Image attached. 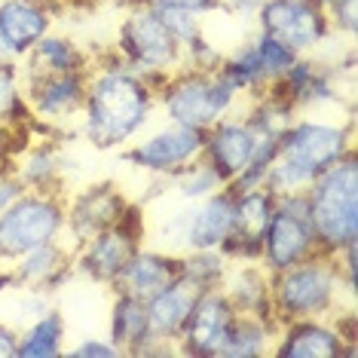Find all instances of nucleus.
<instances>
[{"label": "nucleus", "instance_id": "f257e3e1", "mask_svg": "<svg viewBox=\"0 0 358 358\" xmlns=\"http://www.w3.org/2000/svg\"><path fill=\"white\" fill-rule=\"evenodd\" d=\"M157 86L108 50L92 55L77 132L92 150H123L157 117Z\"/></svg>", "mask_w": 358, "mask_h": 358}, {"label": "nucleus", "instance_id": "f03ea898", "mask_svg": "<svg viewBox=\"0 0 358 358\" xmlns=\"http://www.w3.org/2000/svg\"><path fill=\"white\" fill-rule=\"evenodd\" d=\"M355 153V123L346 117H324V113H297L294 123L282 132L275 159L266 169L264 187L273 196L303 193L313 178L324 169Z\"/></svg>", "mask_w": 358, "mask_h": 358}, {"label": "nucleus", "instance_id": "7ed1b4c3", "mask_svg": "<svg viewBox=\"0 0 358 358\" xmlns=\"http://www.w3.org/2000/svg\"><path fill=\"white\" fill-rule=\"evenodd\" d=\"M352 297L355 275L328 251H315L288 270L273 273V319L279 324L334 315L343 309V300L352 303Z\"/></svg>", "mask_w": 358, "mask_h": 358}, {"label": "nucleus", "instance_id": "20e7f679", "mask_svg": "<svg viewBox=\"0 0 358 358\" xmlns=\"http://www.w3.org/2000/svg\"><path fill=\"white\" fill-rule=\"evenodd\" d=\"M303 196L322 251L340 255L358 245V150L313 178Z\"/></svg>", "mask_w": 358, "mask_h": 358}, {"label": "nucleus", "instance_id": "39448f33", "mask_svg": "<svg viewBox=\"0 0 358 358\" xmlns=\"http://www.w3.org/2000/svg\"><path fill=\"white\" fill-rule=\"evenodd\" d=\"M242 95L221 71L181 68L157 86V108L169 123L206 132L227 113L242 108Z\"/></svg>", "mask_w": 358, "mask_h": 358}, {"label": "nucleus", "instance_id": "423d86ee", "mask_svg": "<svg viewBox=\"0 0 358 358\" xmlns=\"http://www.w3.org/2000/svg\"><path fill=\"white\" fill-rule=\"evenodd\" d=\"M117 59L159 86L166 77L184 68V50L162 25V19L148 0H123V19L113 43Z\"/></svg>", "mask_w": 358, "mask_h": 358}, {"label": "nucleus", "instance_id": "0eeeda50", "mask_svg": "<svg viewBox=\"0 0 358 358\" xmlns=\"http://www.w3.org/2000/svg\"><path fill=\"white\" fill-rule=\"evenodd\" d=\"M64 190H25L0 215V266H13L28 251L64 239Z\"/></svg>", "mask_w": 358, "mask_h": 358}, {"label": "nucleus", "instance_id": "6e6552de", "mask_svg": "<svg viewBox=\"0 0 358 358\" xmlns=\"http://www.w3.org/2000/svg\"><path fill=\"white\" fill-rule=\"evenodd\" d=\"M202 144L206 132L166 120L159 126L150 123L129 148L120 150V159L153 181H169L175 172L202 157Z\"/></svg>", "mask_w": 358, "mask_h": 358}, {"label": "nucleus", "instance_id": "1a4fd4ad", "mask_svg": "<svg viewBox=\"0 0 358 358\" xmlns=\"http://www.w3.org/2000/svg\"><path fill=\"white\" fill-rule=\"evenodd\" d=\"M141 245H144V211L135 202L120 224L74 245V273L89 279L92 285L113 288L123 266L129 264V257Z\"/></svg>", "mask_w": 358, "mask_h": 358}, {"label": "nucleus", "instance_id": "9d476101", "mask_svg": "<svg viewBox=\"0 0 358 358\" xmlns=\"http://www.w3.org/2000/svg\"><path fill=\"white\" fill-rule=\"evenodd\" d=\"M319 239H315V227L309 217V206L303 193H285L275 196V208L270 215V224L260 239V264L270 273H282L288 266L306 260L315 255Z\"/></svg>", "mask_w": 358, "mask_h": 358}, {"label": "nucleus", "instance_id": "9b49d317", "mask_svg": "<svg viewBox=\"0 0 358 358\" xmlns=\"http://www.w3.org/2000/svg\"><path fill=\"white\" fill-rule=\"evenodd\" d=\"M275 358H358L355 313L340 309L322 319H297L279 324Z\"/></svg>", "mask_w": 358, "mask_h": 358}, {"label": "nucleus", "instance_id": "f8f14e48", "mask_svg": "<svg viewBox=\"0 0 358 358\" xmlns=\"http://www.w3.org/2000/svg\"><path fill=\"white\" fill-rule=\"evenodd\" d=\"M255 28L282 40L297 55H313L334 37L331 22L313 0H264L251 15Z\"/></svg>", "mask_w": 358, "mask_h": 358}, {"label": "nucleus", "instance_id": "ddd939ff", "mask_svg": "<svg viewBox=\"0 0 358 358\" xmlns=\"http://www.w3.org/2000/svg\"><path fill=\"white\" fill-rule=\"evenodd\" d=\"M86 80L89 71L25 77V101L31 110V123L43 126V132L55 135H62L68 126H77L86 101Z\"/></svg>", "mask_w": 358, "mask_h": 358}, {"label": "nucleus", "instance_id": "4468645a", "mask_svg": "<svg viewBox=\"0 0 358 358\" xmlns=\"http://www.w3.org/2000/svg\"><path fill=\"white\" fill-rule=\"evenodd\" d=\"M132 206L135 202L129 199V193L117 181H92V184L80 187L64 202V211H68L64 239L71 245H80V242L92 239L95 233L120 224Z\"/></svg>", "mask_w": 358, "mask_h": 358}, {"label": "nucleus", "instance_id": "2eb2a0df", "mask_svg": "<svg viewBox=\"0 0 358 358\" xmlns=\"http://www.w3.org/2000/svg\"><path fill=\"white\" fill-rule=\"evenodd\" d=\"M285 95L300 113H324L349 108V92H343L337 64H324L313 55H300L288 68V74L270 86Z\"/></svg>", "mask_w": 358, "mask_h": 358}, {"label": "nucleus", "instance_id": "dca6fc26", "mask_svg": "<svg viewBox=\"0 0 358 358\" xmlns=\"http://www.w3.org/2000/svg\"><path fill=\"white\" fill-rule=\"evenodd\" d=\"M236 315L239 313L221 288H206L196 297L190 319L178 337V355L221 358V349L233 331Z\"/></svg>", "mask_w": 358, "mask_h": 358}, {"label": "nucleus", "instance_id": "f3484780", "mask_svg": "<svg viewBox=\"0 0 358 358\" xmlns=\"http://www.w3.org/2000/svg\"><path fill=\"white\" fill-rule=\"evenodd\" d=\"M199 294H202L199 285L178 273L169 285H162L157 294L148 297L150 346L141 355H178V337H181Z\"/></svg>", "mask_w": 358, "mask_h": 358}, {"label": "nucleus", "instance_id": "a211bd4d", "mask_svg": "<svg viewBox=\"0 0 358 358\" xmlns=\"http://www.w3.org/2000/svg\"><path fill=\"white\" fill-rule=\"evenodd\" d=\"M260 138L245 120V113L233 110L224 120H217L211 129H206V144H202V157L217 169V175L233 187L242 175L251 169V162L257 157Z\"/></svg>", "mask_w": 358, "mask_h": 358}, {"label": "nucleus", "instance_id": "6ab92c4d", "mask_svg": "<svg viewBox=\"0 0 358 358\" xmlns=\"http://www.w3.org/2000/svg\"><path fill=\"white\" fill-rule=\"evenodd\" d=\"M62 10L50 0H0V37L15 62H22L50 31Z\"/></svg>", "mask_w": 358, "mask_h": 358}, {"label": "nucleus", "instance_id": "aec40b11", "mask_svg": "<svg viewBox=\"0 0 358 358\" xmlns=\"http://www.w3.org/2000/svg\"><path fill=\"white\" fill-rule=\"evenodd\" d=\"M273 208L275 196L266 187L233 190V236L224 248L230 260H260V239H264Z\"/></svg>", "mask_w": 358, "mask_h": 358}, {"label": "nucleus", "instance_id": "412c9836", "mask_svg": "<svg viewBox=\"0 0 358 358\" xmlns=\"http://www.w3.org/2000/svg\"><path fill=\"white\" fill-rule=\"evenodd\" d=\"M15 288L25 291H43V294H52L59 291L64 282L74 279V245L68 239H55L46 242L28 255H22L15 264L10 266Z\"/></svg>", "mask_w": 358, "mask_h": 358}, {"label": "nucleus", "instance_id": "4be33fe9", "mask_svg": "<svg viewBox=\"0 0 358 358\" xmlns=\"http://www.w3.org/2000/svg\"><path fill=\"white\" fill-rule=\"evenodd\" d=\"M221 291L230 297L239 315H266L273 319V273L260 260H233Z\"/></svg>", "mask_w": 358, "mask_h": 358}, {"label": "nucleus", "instance_id": "5701e85b", "mask_svg": "<svg viewBox=\"0 0 358 358\" xmlns=\"http://www.w3.org/2000/svg\"><path fill=\"white\" fill-rule=\"evenodd\" d=\"M178 273H181V264H178L175 251H166L159 245H141L129 257L113 291H126V294L148 300L150 294H157L162 285L172 282Z\"/></svg>", "mask_w": 358, "mask_h": 358}, {"label": "nucleus", "instance_id": "b1692460", "mask_svg": "<svg viewBox=\"0 0 358 358\" xmlns=\"http://www.w3.org/2000/svg\"><path fill=\"white\" fill-rule=\"evenodd\" d=\"M13 175L22 181L25 190H64V153L55 138H43L40 141H25L19 157L13 162Z\"/></svg>", "mask_w": 358, "mask_h": 358}, {"label": "nucleus", "instance_id": "393cba45", "mask_svg": "<svg viewBox=\"0 0 358 358\" xmlns=\"http://www.w3.org/2000/svg\"><path fill=\"white\" fill-rule=\"evenodd\" d=\"M22 64V77H46V74H77V71H89L92 64V52L80 46L71 34L62 31H50L40 43L31 50Z\"/></svg>", "mask_w": 358, "mask_h": 358}, {"label": "nucleus", "instance_id": "a878e982", "mask_svg": "<svg viewBox=\"0 0 358 358\" xmlns=\"http://www.w3.org/2000/svg\"><path fill=\"white\" fill-rule=\"evenodd\" d=\"M108 337L123 349V355H141L150 346V319L148 300L113 291V303L108 315Z\"/></svg>", "mask_w": 358, "mask_h": 358}, {"label": "nucleus", "instance_id": "bb28decb", "mask_svg": "<svg viewBox=\"0 0 358 358\" xmlns=\"http://www.w3.org/2000/svg\"><path fill=\"white\" fill-rule=\"evenodd\" d=\"M68 349V319L55 306L43 309L34 322L19 328L15 358H62Z\"/></svg>", "mask_w": 358, "mask_h": 358}, {"label": "nucleus", "instance_id": "cd10ccee", "mask_svg": "<svg viewBox=\"0 0 358 358\" xmlns=\"http://www.w3.org/2000/svg\"><path fill=\"white\" fill-rule=\"evenodd\" d=\"M279 322L266 315H236L233 331L221 349V358H264L273 355Z\"/></svg>", "mask_w": 358, "mask_h": 358}, {"label": "nucleus", "instance_id": "c85d7f7f", "mask_svg": "<svg viewBox=\"0 0 358 358\" xmlns=\"http://www.w3.org/2000/svg\"><path fill=\"white\" fill-rule=\"evenodd\" d=\"M166 184L172 187L175 196L181 202H187V206H190V202H202V199L215 196L217 190H224L227 187V181L217 175V169L211 166L206 157L193 159L190 166H184L181 172H175L172 178H169Z\"/></svg>", "mask_w": 358, "mask_h": 358}, {"label": "nucleus", "instance_id": "c756f323", "mask_svg": "<svg viewBox=\"0 0 358 358\" xmlns=\"http://www.w3.org/2000/svg\"><path fill=\"white\" fill-rule=\"evenodd\" d=\"M0 126L6 129H28L31 110L25 101V77L19 62L0 64Z\"/></svg>", "mask_w": 358, "mask_h": 358}, {"label": "nucleus", "instance_id": "7c9ffc66", "mask_svg": "<svg viewBox=\"0 0 358 358\" xmlns=\"http://www.w3.org/2000/svg\"><path fill=\"white\" fill-rule=\"evenodd\" d=\"M181 264V275H187L190 282H196L202 291L206 288H221L227 270H230V255L217 248H196V251H181L178 255Z\"/></svg>", "mask_w": 358, "mask_h": 358}, {"label": "nucleus", "instance_id": "2f4dec72", "mask_svg": "<svg viewBox=\"0 0 358 358\" xmlns=\"http://www.w3.org/2000/svg\"><path fill=\"white\" fill-rule=\"evenodd\" d=\"M224 50L215 43V40H208V34L202 31V34L193 40V43L184 46V68H196V71H221L224 64Z\"/></svg>", "mask_w": 358, "mask_h": 358}, {"label": "nucleus", "instance_id": "473e14b6", "mask_svg": "<svg viewBox=\"0 0 358 358\" xmlns=\"http://www.w3.org/2000/svg\"><path fill=\"white\" fill-rule=\"evenodd\" d=\"M157 15L162 19V25L172 31V37L181 43V50L206 31V19H196V15H187V13H157Z\"/></svg>", "mask_w": 358, "mask_h": 358}, {"label": "nucleus", "instance_id": "72a5a7b5", "mask_svg": "<svg viewBox=\"0 0 358 358\" xmlns=\"http://www.w3.org/2000/svg\"><path fill=\"white\" fill-rule=\"evenodd\" d=\"M157 13H187L196 19H208L215 13H224L221 0H148Z\"/></svg>", "mask_w": 358, "mask_h": 358}, {"label": "nucleus", "instance_id": "f704fd0d", "mask_svg": "<svg viewBox=\"0 0 358 358\" xmlns=\"http://www.w3.org/2000/svg\"><path fill=\"white\" fill-rule=\"evenodd\" d=\"M64 355H71V358H120V355H123V349H120L108 337V334H104V337H83V340H77L74 346L64 349Z\"/></svg>", "mask_w": 358, "mask_h": 358}, {"label": "nucleus", "instance_id": "c9c22d12", "mask_svg": "<svg viewBox=\"0 0 358 358\" xmlns=\"http://www.w3.org/2000/svg\"><path fill=\"white\" fill-rule=\"evenodd\" d=\"M28 129H6L0 126V175L13 172V162L19 157V150L25 148Z\"/></svg>", "mask_w": 358, "mask_h": 358}, {"label": "nucleus", "instance_id": "e433bc0d", "mask_svg": "<svg viewBox=\"0 0 358 358\" xmlns=\"http://www.w3.org/2000/svg\"><path fill=\"white\" fill-rule=\"evenodd\" d=\"M22 193H25V187H22V181L13 172L0 175V215H3V211L10 208L13 202L22 196Z\"/></svg>", "mask_w": 358, "mask_h": 358}, {"label": "nucleus", "instance_id": "4c0bfd02", "mask_svg": "<svg viewBox=\"0 0 358 358\" xmlns=\"http://www.w3.org/2000/svg\"><path fill=\"white\" fill-rule=\"evenodd\" d=\"M19 355V328L10 322H0V358Z\"/></svg>", "mask_w": 358, "mask_h": 358}, {"label": "nucleus", "instance_id": "58836bf2", "mask_svg": "<svg viewBox=\"0 0 358 358\" xmlns=\"http://www.w3.org/2000/svg\"><path fill=\"white\" fill-rule=\"evenodd\" d=\"M313 3L319 6V10H322L324 15H328V10H334V6H337V3H343V0H313Z\"/></svg>", "mask_w": 358, "mask_h": 358}, {"label": "nucleus", "instance_id": "ea45409f", "mask_svg": "<svg viewBox=\"0 0 358 358\" xmlns=\"http://www.w3.org/2000/svg\"><path fill=\"white\" fill-rule=\"evenodd\" d=\"M50 3H55L59 10H68V6H74V3H89V0H50Z\"/></svg>", "mask_w": 358, "mask_h": 358}, {"label": "nucleus", "instance_id": "a19ab883", "mask_svg": "<svg viewBox=\"0 0 358 358\" xmlns=\"http://www.w3.org/2000/svg\"><path fill=\"white\" fill-rule=\"evenodd\" d=\"M6 62H15V59H13V55H10V50H6L3 37H0V64H6Z\"/></svg>", "mask_w": 358, "mask_h": 358}, {"label": "nucleus", "instance_id": "79ce46f5", "mask_svg": "<svg viewBox=\"0 0 358 358\" xmlns=\"http://www.w3.org/2000/svg\"><path fill=\"white\" fill-rule=\"evenodd\" d=\"M221 3H224V6H227V3H230V0H221Z\"/></svg>", "mask_w": 358, "mask_h": 358}]
</instances>
